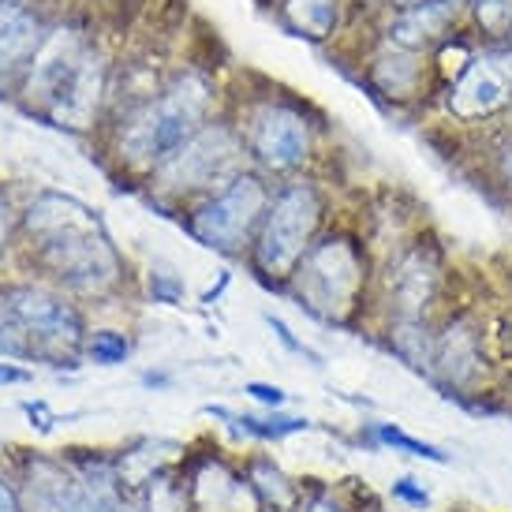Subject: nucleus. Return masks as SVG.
Returning <instances> with one entry per match:
<instances>
[{
	"mask_svg": "<svg viewBox=\"0 0 512 512\" xmlns=\"http://www.w3.org/2000/svg\"><path fill=\"white\" fill-rule=\"evenodd\" d=\"M23 228L34 247V262L68 292L105 296L120 285L124 262L101 228V217L86 202L45 191L30 202Z\"/></svg>",
	"mask_w": 512,
	"mask_h": 512,
	"instance_id": "obj_1",
	"label": "nucleus"
},
{
	"mask_svg": "<svg viewBox=\"0 0 512 512\" xmlns=\"http://www.w3.org/2000/svg\"><path fill=\"white\" fill-rule=\"evenodd\" d=\"M214 98V83L206 75L184 72L176 75L165 90H157L154 98L128 109L120 120V135H116L120 165L154 176L206 124Z\"/></svg>",
	"mask_w": 512,
	"mask_h": 512,
	"instance_id": "obj_2",
	"label": "nucleus"
},
{
	"mask_svg": "<svg viewBox=\"0 0 512 512\" xmlns=\"http://www.w3.org/2000/svg\"><path fill=\"white\" fill-rule=\"evenodd\" d=\"M322 225V195L314 184H285L266 206L251 243V266L266 285H288L303 255L314 247V232Z\"/></svg>",
	"mask_w": 512,
	"mask_h": 512,
	"instance_id": "obj_3",
	"label": "nucleus"
},
{
	"mask_svg": "<svg viewBox=\"0 0 512 512\" xmlns=\"http://www.w3.org/2000/svg\"><path fill=\"white\" fill-rule=\"evenodd\" d=\"M367 281V258L348 236H326L303 255L292 273V292L299 307H307L322 322H348L359 307Z\"/></svg>",
	"mask_w": 512,
	"mask_h": 512,
	"instance_id": "obj_4",
	"label": "nucleus"
},
{
	"mask_svg": "<svg viewBox=\"0 0 512 512\" xmlns=\"http://www.w3.org/2000/svg\"><path fill=\"white\" fill-rule=\"evenodd\" d=\"M270 187L262 184V176L255 172H240L232 184H225L217 195L195 206L187 214L184 228L217 255L236 258L243 251H251V243L258 236V225L266 217L270 206Z\"/></svg>",
	"mask_w": 512,
	"mask_h": 512,
	"instance_id": "obj_5",
	"label": "nucleus"
},
{
	"mask_svg": "<svg viewBox=\"0 0 512 512\" xmlns=\"http://www.w3.org/2000/svg\"><path fill=\"white\" fill-rule=\"evenodd\" d=\"M243 135L228 124H202L176 154L150 176L154 191L169 199H184L195 191H214V187L232 184L243 172Z\"/></svg>",
	"mask_w": 512,
	"mask_h": 512,
	"instance_id": "obj_6",
	"label": "nucleus"
},
{
	"mask_svg": "<svg viewBox=\"0 0 512 512\" xmlns=\"http://www.w3.org/2000/svg\"><path fill=\"white\" fill-rule=\"evenodd\" d=\"M4 303L15 326L30 344V359H53V367H75L79 352H86L83 314L49 288L12 285L4 288Z\"/></svg>",
	"mask_w": 512,
	"mask_h": 512,
	"instance_id": "obj_7",
	"label": "nucleus"
},
{
	"mask_svg": "<svg viewBox=\"0 0 512 512\" xmlns=\"http://www.w3.org/2000/svg\"><path fill=\"white\" fill-rule=\"evenodd\" d=\"M247 154L262 172H299L311 161L314 131L311 120L288 101H262L247 120Z\"/></svg>",
	"mask_w": 512,
	"mask_h": 512,
	"instance_id": "obj_8",
	"label": "nucleus"
},
{
	"mask_svg": "<svg viewBox=\"0 0 512 512\" xmlns=\"http://www.w3.org/2000/svg\"><path fill=\"white\" fill-rule=\"evenodd\" d=\"M94 49V42L86 38V30L79 23H60V27L45 30L42 49L34 53L27 68V79H23V94H27L30 109L38 113H49V105L57 101V94L68 86L79 64L86 60V53Z\"/></svg>",
	"mask_w": 512,
	"mask_h": 512,
	"instance_id": "obj_9",
	"label": "nucleus"
},
{
	"mask_svg": "<svg viewBox=\"0 0 512 512\" xmlns=\"http://www.w3.org/2000/svg\"><path fill=\"white\" fill-rule=\"evenodd\" d=\"M512 101V53L471 57L468 68L449 86V113L464 124L501 113Z\"/></svg>",
	"mask_w": 512,
	"mask_h": 512,
	"instance_id": "obj_10",
	"label": "nucleus"
},
{
	"mask_svg": "<svg viewBox=\"0 0 512 512\" xmlns=\"http://www.w3.org/2000/svg\"><path fill=\"white\" fill-rule=\"evenodd\" d=\"M45 42V23L30 0H0V98L23 86L34 53Z\"/></svg>",
	"mask_w": 512,
	"mask_h": 512,
	"instance_id": "obj_11",
	"label": "nucleus"
},
{
	"mask_svg": "<svg viewBox=\"0 0 512 512\" xmlns=\"http://www.w3.org/2000/svg\"><path fill=\"white\" fill-rule=\"evenodd\" d=\"M438 281L441 266L430 247H415L400 258L397 273H393V311H397V318H423V311L438 292Z\"/></svg>",
	"mask_w": 512,
	"mask_h": 512,
	"instance_id": "obj_12",
	"label": "nucleus"
},
{
	"mask_svg": "<svg viewBox=\"0 0 512 512\" xmlns=\"http://www.w3.org/2000/svg\"><path fill=\"white\" fill-rule=\"evenodd\" d=\"M479 367H483L479 333H475L468 322H449V329L434 337V363H430V374L441 378L449 389H464V385L479 374Z\"/></svg>",
	"mask_w": 512,
	"mask_h": 512,
	"instance_id": "obj_13",
	"label": "nucleus"
},
{
	"mask_svg": "<svg viewBox=\"0 0 512 512\" xmlns=\"http://www.w3.org/2000/svg\"><path fill=\"white\" fill-rule=\"evenodd\" d=\"M456 4H423V8H404L397 19L389 23V38L397 49L408 53H423L430 45H438L445 38V30L453 27Z\"/></svg>",
	"mask_w": 512,
	"mask_h": 512,
	"instance_id": "obj_14",
	"label": "nucleus"
},
{
	"mask_svg": "<svg viewBox=\"0 0 512 512\" xmlns=\"http://www.w3.org/2000/svg\"><path fill=\"white\" fill-rule=\"evenodd\" d=\"M277 15L288 34L307 42H326L337 34L341 4L337 0H277Z\"/></svg>",
	"mask_w": 512,
	"mask_h": 512,
	"instance_id": "obj_15",
	"label": "nucleus"
},
{
	"mask_svg": "<svg viewBox=\"0 0 512 512\" xmlns=\"http://www.w3.org/2000/svg\"><path fill=\"white\" fill-rule=\"evenodd\" d=\"M419 75H423V64L408 49L382 53V57L370 64V83L385 98H412L415 86H419Z\"/></svg>",
	"mask_w": 512,
	"mask_h": 512,
	"instance_id": "obj_16",
	"label": "nucleus"
},
{
	"mask_svg": "<svg viewBox=\"0 0 512 512\" xmlns=\"http://www.w3.org/2000/svg\"><path fill=\"white\" fill-rule=\"evenodd\" d=\"M247 483L255 486V494L262 505H273L277 512H296V501H299V490L288 483V475L273 460L266 456H258L251 460V468H247Z\"/></svg>",
	"mask_w": 512,
	"mask_h": 512,
	"instance_id": "obj_17",
	"label": "nucleus"
},
{
	"mask_svg": "<svg viewBox=\"0 0 512 512\" xmlns=\"http://www.w3.org/2000/svg\"><path fill=\"white\" fill-rule=\"evenodd\" d=\"M210 415H225L232 423H240L243 434H255L262 441H281L288 434H299V430H307L311 423L307 419H296V415H270V419H258V415H232L225 408H206Z\"/></svg>",
	"mask_w": 512,
	"mask_h": 512,
	"instance_id": "obj_18",
	"label": "nucleus"
},
{
	"mask_svg": "<svg viewBox=\"0 0 512 512\" xmlns=\"http://www.w3.org/2000/svg\"><path fill=\"white\" fill-rule=\"evenodd\" d=\"M139 501L146 505V512H191V494H187V486L176 483V479L165 475V471H157V475L146 479V490Z\"/></svg>",
	"mask_w": 512,
	"mask_h": 512,
	"instance_id": "obj_19",
	"label": "nucleus"
},
{
	"mask_svg": "<svg viewBox=\"0 0 512 512\" xmlns=\"http://www.w3.org/2000/svg\"><path fill=\"white\" fill-rule=\"evenodd\" d=\"M374 438L382 441V445H389V449H400V453L419 456V460H430V464H449V456L441 453L438 445L412 438V434H404V430L389 427V423H374Z\"/></svg>",
	"mask_w": 512,
	"mask_h": 512,
	"instance_id": "obj_20",
	"label": "nucleus"
},
{
	"mask_svg": "<svg viewBox=\"0 0 512 512\" xmlns=\"http://www.w3.org/2000/svg\"><path fill=\"white\" fill-rule=\"evenodd\" d=\"M131 352V344L124 333H116V329H98L90 341H86V356L94 359L98 367H116V363H124Z\"/></svg>",
	"mask_w": 512,
	"mask_h": 512,
	"instance_id": "obj_21",
	"label": "nucleus"
},
{
	"mask_svg": "<svg viewBox=\"0 0 512 512\" xmlns=\"http://www.w3.org/2000/svg\"><path fill=\"white\" fill-rule=\"evenodd\" d=\"M471 12H475L479 30L490 38H505L512 30V0H475Z\"/></svg>",
	"mask_w": 512,
	"mask_h": 512,
	"instance_id": "obj_22",
	"label": "nucleus"
},
{
	"mask_svg": "<svg viewBox=\"0 0 512 512\" xmlns=\"http://www.w3.org/2000/svg\"><path fill=\"white\" fill-rule=\"evenodd\" d=\"M0 356L8 359H30V344L23 337V329L15 326L12 311L4 303V292H0Z\"/></svg>",
	"mask_w": 512,
	"mask_h": 512,
	"instance_id": "obj_23",
	"label": "nucleus"
},
{
	"mask_svg": "<svg viewBox=\"0 0 512 512\" xmlns=\"http://www.w3.org/2000/svg\"><path fill=\"white\" fill-rule=\"evenodd\" d=\"M150 292H154L157 303H180L184 281L172 270H165V266H154V270H150Z\"/></svg>",
	"mask_w": 512,
	"mask_h": 512,
	"instance_id": "obj_24",
	"label": "nucleus"
},
{
	"mask_svg": "<svg viewBox=\"0 0 512 512\" xmlns=\"http://www.w3.org/2000/svg\"><path fill=\"white\" fill-rule=\"evenodd\" d=\"M393 498L408 501L412 509H427V505H430L427 486H419V483H415V479H408V475H404V479H397V483H393Z\"/></svg>",
	"mask_w": 512,
	"mask_h": 512,
	"instance_id": "obj_25",
	"label": "nucleus"
},
{
	"mask_svg": "<svg viewBox=\"0 0 512 512\" xmlns=\"http://www.w3.org/2000/svg\"><path fill=\"white\" fill-rule=\"evenodd\" d=\"M12 232H15V210H12V199L0 191V255L8 251V243H12Z\"/></svg>",
	"mask_w": 512,
	"mask_h": 512,
	"instance_id": "obj_26",
	"label": "nucleus"
},
{
	"mask_svg": "<svg viewBox=\"0 0 512 512\" xmlns=\"http://www.w3.org/2000/svg\"><path fill=\"white\" fill-rule=\"evenodd\" d=\"M247 393L258 400V404H266V408H281L285 404V389H277V385H266V382H251L247 385Z\"/></svg>",
	"mask_w": 512,
	"mask_h": 512,
	"instance_id": "obj_27",
	"label": "nucleus"
},
{
	"mask_svg": "<svg viewBox=\"0 0 512 512\" xmlns=\"http://www.w3.org/2000/svg\"><path fill=\"white\" fill-rule=\"evenodd\" d=\"M266 322H270V329H273V333H277V341L285 344L288 352H296V356H311V352H307V344L296 341V337H292V329H288L285 322H281V318H273V314H270ZM311 359H314V356H311Z\"/></svg>",
	"mask_w": 512,
	"mask_h": 512,
	"instance_id": "obj_28",
	"label": "nucleus"
},
{
	"mask_svg": "<svg viewBox=\"0 0 512 512\" xmlns=\"http://www.w3.org/2000/svg\"><path fill=\"white\" fill-rule=\"evenodd\" d=\"M0 512H27L19 494H15V486L8 483V475H0Z\"/></svg>",
	"mask_w": 512,
	"mask_h": 512,
	"instance_id": "obj_29",
	"label": "nucleus"
},
{
	"mask_svg": "<svg viewBox=\"0 0 512 512\" xmlns=\"http://www.w3.org/2000/svg\"><path fill=\"white\" fill-rule=\"evenodd\" d=\"M299 512H344V509H341V501H333L329 494H314Z\"/></svg>",
	"mask_w": 512,
	"mask_h": 512,
	"instance_id": "obj_30",
	"label": "nucleus"
},
{
	"mask_svg": "<svg viewBox=\"0 0 512 512\" xmlns=\"http://www.w3.org/2000/svg\"><path fill=\"white\" fill-rule=\"evenodd\" d=\"M30 382V370L12 367V363H0V385H23Z\"/></svg>",
	"mask_w": 512,
	"mask_h": 512,
	"instance_id": "obj_31",
	"label": "nucleus"
},
{
	"mask_svg": "<svg viewBox=\"0 0 512 512\" xmlns=\"http://www.w3.org/2000/svg\"><path fill=\"white\" fill-rule=\"evenodd\" d=\"M498 165H501V176H505V184L512 187V146H505V150H501Z\"/></svg>",
	"mask_w": 512,
	"mask_h": 512,
	"instance_id": "obj_32",
	"label": "nucleus"
},
{
	"mask_svg": "<svg viewBox=\"0 0 512 512\" xmlns=\"http://www.w3.org/2000/svg\"><path fill=\"white\" fill-rule=\"evenodd\" d=\"M397 4V12H404V8H423V4H456V0H393Z\"/></svg>",
	"mask_w": 512,
	"mask_h": 512,
	"instance_id": "obj_33",
	"label": "nucleus"
},
{
	"mask_svg": "<svg viewBox=\"0 0 512 512\" xmlns=\"http://www.w3.org/2000/svg\"><path fill=\"white\" fill-rule=\"evenodd\" d=\"M120 512H146V505H143V501H139V498H124V501H120Z\"/></svg>",
	"mask_w": 512,
	"mask_h": 512,
	"instance_id": "obj_34",
	"label": "nucleus"
},
{
	"mask_svg": "<svg viewBox=\"0 0 512 512\" xmlns=\"http://www.w3.org/2000/svg\"><path fill=\"white\" fill-rule=\"evenodd\" d=\"M505 42H509V53H512V30H509V34H505Z\"/></svg>",
	"mask_w": 512,
	"mask_h": 512,
	"instance_id": "obj_35",
	"label": "nucleus"
}]
</instances>
